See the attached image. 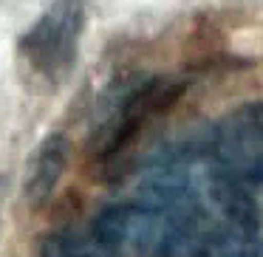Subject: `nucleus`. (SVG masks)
Returning a JSON list of instances; mask_svg holds the SVG:
<instances>
[{"instance_id": "20e7f679", "label": "nucleus", "mask_w": 263, "mask_h": 257, "mask_svg": "<svg viewBox=\"0 0 263 257\" xmlns=\"http://www.w3.org/2000/svg\"><path fill=\"white\" fill-rule=\"evenodd\" d=\"M68 139L63 133H51L37 144L34 155L29 159V170H26V198L34 206L46 204L51 192L57 189V181L63 178L65 164H68Z\"/></svg>"}, {"instance_id": "39448f33", "label": "nucleus", "mask_w": 263, "mask_h": 257, "mask_svg": "<svg viewBox=\"0 0 263 257\" xmlns=\"http://www.w3.org/2000/svg\"><path fill=\"white\" fill-rule=\"evenodd\" d=\"M40 257H122L93 226H63L43 238Z\"/></svg>"}, {"instance_id": "f257e3e1", "label": "nucleus", "mask_w": 263, "mask_h": 257, "mask_svg": "<svg viewBox=\"0 0 263 257\" xmlns=\"http://www.w3.org/2000/svg\"><path fill=\"white\" fill-rule=\"evenodd\" d=\"M85 31L82 3L48 6L17 40V60L34 91L51 93L71 76Z\"/></svg>"}, {"instance_id": "f03ea898", "label": "nucleus", "mask_w": 263, "mask_h": 257, "mask_svg": "<svg viewBox=\"0 0 263 257\" xmlns=\"http://www.w3.org/2000/svg\"><path fill=\"white\" fill-rule=\"evenodd\" d=\"M181 88L170 76H130L110 88L93 122L91 150L99 161H114L153 116H159Z\"/></svg>"}, {"instance_id": "7ed1b4c3", "label": "nucleus", "mask_w": 263, "mask_h": 257, "mask_svg": "<svg viewBox=\"0 0 263 257\" xmlns=\"http://www.w3.org/2000/svg\"><path fill=\"white\" fill-rule=\"evenodd\" d=\"M212 167L238 187L263 192V102H246L204 130Z\"/></svg>"}]
</instances>
